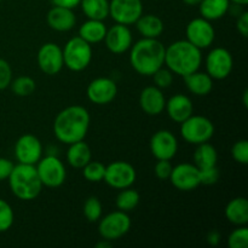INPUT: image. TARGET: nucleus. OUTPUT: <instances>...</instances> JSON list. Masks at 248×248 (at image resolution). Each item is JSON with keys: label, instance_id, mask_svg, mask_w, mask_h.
Returning <instances> with one entry per match:
<instances>
[{"label": "nucleus", "instance_id": "nucleus-1", "mask_svg": "<svg viewBox=\"0 0 248 248\" xmlns=\"http://www.w3.org/2000/svg\"><path fill=\"white\" fill-rule=\"evenodd\" d=\"M90 113L82 106H70L61 110L53 121V133L64 144L84 140L90 128Z\"/></svg>", "mask_w": 248, "mask_h": 248}, {"label": "nucleus", "instance_id": "nucleus-2", "mask_svg": "<svg viewBox=\"0 0 248 248\" xmlns=\"http://www.w3.org/2000/svg\"><path fill=\"white\" fill-rule=\"evenodd\" d=\"M166 47L159 39L143 38L131 46V67L143 77H152L165 64Z\"/></svg>", "mask_w": 248, "mask_h": 248}, {"label": "nucleus", "instance_id": "nucleus-3", "mask_svg": "<svg viewBox=\"0 0 248 248\" xmlns=\"http://www.w3.org/2000/svg\"><path fill=\"white\" fill-rule=\"evenodd\" d=\"M201 63V50L186 39L174 41L165 50V64L173 74L186 77L200 69Z\"/></svg>", "mask_w": 248, "mask_h": 248}, {"label": "nucleus", "instance_id": "nucleus-4", "mask_svg": "<svg viewBox=\"0 0 248 248\" xmlns=\"http://www.w3.org/2000/svg\"><path fill=\"white\" fill-rule=\"evenodd\" d=\"M7 181L12 194L23 201L34 200L38 198L43 189L35 165H15Z\"/></svg>", "mask_w": 248, "mask_h": 248}, {"label": "nucleus", "instance_id": "nucleus-5", "mask_svg": "<svg viewBox=\"0 0 248 248\" xmlns=\"http://www.w3.org/2000/svg\"><path fill=\"white\" fill-rule=\"evenodd\" d=\"M63 62L72 72L86 69L92 61V45L79 35L69 39L62 48Z\"/></svg>", "mask_w": 248, "mask_h": 248}, {"label": "nucleus", "instance_id": "nucleus-6", "mask_svg": "<svg viewBox=\"0 0 248 248\" xmlns=\"http://www.w3.org/2000/svg\"><path fill=\"white\" fill-rule=\"evenodd\" d=\"M181 135L186 142L199 145L210 142L215 135V125L202 115H191L181 124Z\"/></svg>", "mask_w": 248, "mask_h": 248}, {"label": "nucleus", "instance_id": "nucleus-7", "mask_svg": "<svg viewBox=\"0 0 248 248\" xmlns=\"http://www.w3.org/2000/svg\"><path fill=\"white\" fill-rule=\"evenodd\" d=\"M36 172L43 186L58 188L62 186L67 177L64 164L57 157V155L48 154L41 157L35 165Z\"/></svg>", "mask_w": 248, "mask_h": 248}, {"label": "nucleus", "instance_id": "nucleus-8", "mask_svg": "<svg viewBox=\"0 0 248 248\" xmlns=\"http://www.w3.org/2000/svg\"><path fill=\"white\" fill-rule=\"evenodd\" d=\"M131 229L130 216L118 210L101 218L98 224V232L102 239L115 241L125 236Z\"/></svg>", "mask_w": 248, "mask_h": 248}, {"label": "nucleus", "instance_id": "nucleus-9", "mask_svg": "<svg viewBox=\"0 0 248 248\" xmlns=\"http://www.w3.org/2000/svg\"><path fill=\"white\" fill-rule=\"evenodd\" d=\"M206 73L213 80H224L232 74L234 58L229 50L224 47H215L206 57Z\"/></svg>", "mask_w": 248, "mask_h": 248}, {"label": "nucleus", "instance_id": "nucleus-10", "mask_svg": "<svg viewBox=\"0 0 248 248\" xmlns=\"http://www.w3.org/2000/svg\"><path fill=\"white\" fill-rule=\"evenodd\" d=\"M137 178L135 167L127 161H114L106 166L103 181L114 189H125L133 186Z\"/></svg>", "mask_w": 248, "mask_h": 248}, {"label": "nucleus", "instance_id": "nucleus-11", "mask_svg": "<svg viewBox=\"0 0 248 248\" xmlns=\"http://www.w3.org/2000/svg\"><path fill=\"white\" fill-rule=\"evenodd\" d=\"M143 15L142 0H110L109 16L115 23L131 26Z\"/></svg>", "mask_w": 248, "mask_h": 248}, {"label": "nucleus", "instance_id": "nucleus-12", "mask_svg": "<svg viewBox=\"0 0 248 248\" xmlns=\"http://www.w3.org/2000/svg\"><path fill=\"white\" fill-rule=\"evenodd\" d=\"M186 36L189 43L200 50L210 47L216 38V31L212 23L203 17L191 19L186 28Z\"/></svg>", "mask_w": 248, "mask_h": 248}, {"label": "nucleus", "instance_id": "nucleus-13", "mask_svg": "<svg viewBox=\"0 0 248 248\" xmlns=\"http://www.w3.org/2000/svg\"><path fill=\"white\" fill-rule=\"evenodd\" d=\"M36 61L41 72L46 75L58 74L64 67L62 48L55 43H46L39 48Z\"/></svg>", "mask_w": 248, "mask_h": 248}, {"label": "nucleus", "instance_id": "nucleus-14", "mask_svg": "<svg viewBox=\"0 0 248 248\" xmlns=\"http://www.w3.org/2000/svg\"><path fill=\"white\" fill-rule=\"evenodd\" d=\"M15 156L18 164L36 165L43 157V144L34 135L21 136L15 144Z\"/></svg>", "mask_w": 248, "mask_h": 248}, {"label": "nucleus", "instance_id": "nucleus-15", "mask_svg": "<svg viewBox=\"0 0 248 248\" xmlns=\"http://www.w3.org/2000/svg\"><path fill=\"white\" fill-rule=\"evenodd\" d=\"M149 147L156 160H172L178 152V140L171 131L160 130L152 136Z\"/></svg>", "mask_w": 248, "mask_h": 248}, {"label": "nucleus", "instance_id": "nucleus-16", "mask_svg": "<svg viewBox=\"0 0 248 248\" xmlns=\"http://www.w3.org/2000/svg\"><path fill=\"white\" fill-rule=\"evenodd\" d=\"M172 186L181 191L195 190L200 186V176L199 169L193 164L183 162L172 169L170 176Z\"/></svg>", "mask_w": 248, "mask_h": 248}, {"label": "nucleus", "instance_id": "nucleus-17", "mask_svg": "<svg viewBox=\"0 0 248 248\" xmlns=\"http://www.w3.org/2000/svg\"><path fill=\"white\" fill-rule=\"evenodd\" d=\"M87 98L97 106H106L111 103L118 94L115 81L109 78H97L92 80L86 90Z\"/></svg>", "mask_w": 248, "mask_h": 248}, {"label": "nucleus", "instance_id": "nucleus-18", "mask_svg": "<svg viewBox=\"0 0 248 248\" xmlns=\"http://www.w3.org/2000/svg\"><path fill=\"white\" fill-rule=\"evenodd\" d=\"M132 41L133 36L128 26L115 23L111 28L107 29L104 43H106L107 48L115 55H121L130 50Z\"/></svg>", "mask_w": 248, "mask_h": 248}, {"label": "nucleus", "instance_id": "nucleus-19", "mask_svg": "<svg viewBox=\"0 0 248 248\" xmlns=\"http://www.w3.org/2000/svg\"><path fill=\"white\" fill-rule=\"evenodd\" d=\"M165 109L167 115L172 121L177 124H182L184 120L193 115L194 106L191 99L186 94H174L171 98L167 99L165 104Z\"/></svg>", "mask_w": 248, "mask_h": 248}, {"label": "nucleus", "instance_id": "nucleus-20", "mask_svg": "<svg viewBox=\"0 0 248 248\" xmlns=\"http://www.w3.org/2000/svg\"><path fill=\"white\" fill-rule=\"evenodd\" d=\"M166 98L161 89L154 86H148L140 92V106L145 114L150 116L160 115L165 110Z\"/></svg>", "mask_w": 248, "mask_h": 248}, {"label": "nucleus", "instance_id": "nucleus-21", "mask_svg": "<svg viewBox=\"0 0 248 248\" xmlns=\"http://www.w3.org/2000/svg\"><path fill=\"white\" fill-rule=\"evenodd\" d=\"M46 19L50 28L56 31H69L77 24V16L73 12V9L67 7L53 6L48 11Z\"/></svg>", "mask_w": 248, "mask_h": 248}, {"label": "nucleus", "instance_id": "nucleus-22", "mask_svg": "<svg viewBox=\"0 0 248 248\" xmlns=\"http://www.w3.org/2000/svg\"><path fill=\"white\" fill-rule=\"evenodd\" d=\"M225 218L232 224L241 227L248 223V200L246 198H235L228 202L224 210Z\"/></svg>", "mask_w": 248, "mask_h": 248}, {"label": "nucleus", "instance_id": "nucleus-23", "mask_svg": "<svg viewBox=\"0 0 248 248\" xmlns=\"http://www.w3.org/2000/svg\"><path fill=\"white\" fill-rule=\"evenodd\" d=\"M184 82L189 91L195 96H207L213 89V79L205 72H196L184 77Z\"/></svg>", "mask_w": 248, "mask_h": 248}, {"label": "nucleus", "instance_id": "nucleus-24", "mask_svg": "<svg viewBox=\"0 0 248 248\" xmlns=\"http://www.w3.org/2000/svg\"><path fill=\"white\" fill-rule=\"evenodd\" d=\"M135 24L143 38L157 39L164 31V22L156 15H142Z\"/></svg>", "mask_w": 248, "mask_h": 248}, {"label": "nucleus", "instance_id": "nucleus-25", "mask_svg": "<svg viewBox=\"0 0 248 248\" xmlns=\"http://www.w3.org/2000/svg\"><path fill=\"white\" fill-rule=\"evenodd\" d=\"M107 27L103 21L99 19H87L86 22L80 26L79 28V36L84 39L85 41L93 45V44H98L104 40L107 34Z\"/></svg>", "mask_w": 248, "mask_h": 248}, {"label": "nucleus", "instance_id": "nucleus-26", "mask_svg": "<svg viewBox=\"0 0 248 248\" xmlns=\"http://www.w3.org/2000/svg\"><path fill=\"white\" fill-rule=\"evenodd\" d=\"M92 160V153L89 144L84 140H79L69 144L67 150V161L74 169H82Z\"/></svg>", "mask_w": 248, "mask_h": 248}, {"label": "nucleus", "instance_id": "nucleus-27", "mask_svg": "<svg viewBox=\"0 0 248 248\" xmlns=\"http://www.w3.org/2000/svg\"><path fill=\"white\" fill-rule=\"evenodd\" d=\"M201 17L208 21H217L224 17L230 10L229 0H201L200 4Z\"/></svg>", "mask_w": 248, "mask_h": 248}, {"label": "nucleus", "instance_id": "nucleus-28", "mask_svg": "<svg viewBox=\"0 0 248 248\" xmlns=\"http://www.w3.org/2000/svg\"><path fill=\"white\" fill-rule=\"evenodd\" d=\"M194 161L198 169H206V167L217 166L218 153L216 148L208 142L201 143L198 145L194 153Z\"/></svg>", "mask_w": 248, "mask_h": 248}, {"label": "nucleus", "instance_id": "nucleus-29", "mask_svg": "<svg viewBox=\"0 0 248 248\" xmlns=\"http://www.w3.org/2000/svg\"><path fill=\"white\" fill-rule=\"evenodd\" d=\"M80 6L84 15L89 19L104 21L109 16L108 0H81Z\"/></svg>", "mask_w": 248, "mask_h": 248}, {"label": "nucleus", "instance_id": "nucleus-30", "mask_svg": "<svg viewBox=\"0 0 248 248\" xmlns=\"http://www.w3.org/2000/svg\"><path fill=\"white\" fill-rule=\"evenodd\" d=\"M140 193L130 186V188L121 189V191L118 194V196H116L115 203L118 210L128 213L137 207L138 203H140Z\"/></svg>", "mask_w": 248, "mask_h": 248}, {"label": "nucleus", "instance_id": "nucleus-31", "mask_svg": "<svg viewBox=\"0 0 248 248\" xmlns=\"http://www.w3.org/2000/svg\"><path fill=\"white\" fill-rule=\"evenodd\" d=\"M10 86H11L12 92H14L16 96L27 97L31 96V94L35 91L36 85L33 78L23 75V77H18L15 80H12Z\"/></svg>", "mask_w": 248, "mask_h": 248}, {"label": "nucleus", "instance_id": "nucleus-32", "mask_svg": "<svg viewBox=\"0 0 248 248\" xmlns=\"http://www.w3.org/2000/svg\"><path fill=\"white\" fill-rule=\"evenodd\" d=\"M85 218L89 220L90 223L98 222L102 218V212H103V207H102V202L96 196H90L84 203V208H82Z\"/></svg>", "mask_w": 248, "mask_h": 248}, {"label": "nucleus", "instance_id": "nucleus-33", "mask_svg": "<svg viewBox=\"0 0 248 248\" xmlns=\"http://www.w3.org/2000/svg\"><path fill=\"white\" fill-rule=\"evenodd\" d=\"M106 173V165H103L99 161H90L89 164L82 167V174L85 179L91 183H98L102 182Z\"/></svg>", "mask_w": 248, "mask_h": 248}, {"label": "nucleus", "instance_id": "nucleus-34", "mask_svg": "<svg viewBox=\"0 0 248 248\" xmlns=\"http://www.w3.org/2000/svg\"><path fill=\"white\" fill-rule=\"evenodd\" d=\"M15 213L10 203L0 199V232H5L14 225Z\"/></svg>", "mask_w": 248, "mask_h": 248}, {"label": "nucleus", "instance_id": "nucleus-35", "mask_svg": "<svg viewBox=\"0 0 248 248\" xmlns=\"http://www.w3.org/2000/svg\"><path fill=\"white\" fill-rule=\"evenodd\" d=\"M228 245L230 248H247L248 247V229L241 225L228 237Z\"/></svg>", "mask_w": 248, "mask_h": 248}, {"label": "nucleus", "instance_id": "nucleus-36", "mask_svg": "<svg viewBox=\"0 0 248 248\" xmlns=\"http://www.w3.org/2000/svg\"><path fill=\"white\" fill-rule=\"evenodd\" d=\"M153 80H154L155 86L159 89H167L173 82V73L169 69V68L161 67L157 69L154 74L152 75Z\"/></svg>", "mask_w": 248, "mask_h": 248}, {"label": "nucleus", "instance_id": "nucleus-37", "mask_svg": "<svg viewBox=\"0 0 248 248\" xmlns=\"http://www.w3.org/2000/svg\"><path fill=\"white\" fill-rule=\"evenodd\" d=\"M232 156L237 164H248V142L246 140H240L232 145Z\"/></svg>", "mask_w": 248, "mask_h": 248}, {"label": "nucleus", "instance_id": "nucleus-38", "mask_svg": "<svg viewBox=\"0 0 248 248\" xmlns=\"http://www.w3.org/2000/svg\"><path fill=\"white\" fill-rule=\"evenodd\" d=\"M199 176H200V184L213 186L219 181L220 172L217 166L206 167V169H199Z\"/></svg>", "mask_w": 248, "mask_h": 248}, {"label": "nucleus", "instance_id": "nucleus-39", "mask_svg": "<svg viewBox=\"0 0 248 248\" xmlns=\"http://www.w3.org/2000/svg\"><path fill=\"white\" fill-rule=\"evenodd\" d=\"M12 81V69L9 62L0 58V91L7 89Z\"/></svg>", "mask_w": 248, "mask_h": 248}, {"label": "nucleus", "instance_id": "nucleus-40", "mask_svg": "<svg viewBox=\"0 0 248 248\" xmlns=\"http://www.w3.org/2000/svg\"><path fill=\"white\" fill-rule=\"evenodd\" d=\"M173 166L171 164V160H157L156 165L154 167L155 176L161 181L169 179L171 176V172Z\"/></svg>", "mask_w": 248, "mask_h": 248}, {"label": "nucleus", "instance_id": "nucleus-41", "mask_svg": "<svg viewBox=\"0 0 248 248\" xmlns=\"http://www.w3.org/2000/svg\"><path fill=\"white\" fill-rule=\"evenodd\" d=\"M14 162L6 157H0V182L9 179L14 169Z\"/></svg>", "mask_w": 248, "mask_h": 248}, {"label": "nucleus", "instance_id": "nucleus-42", "mask_svg": "<svg viewBox=\"0 0 248 248\" xmlns=\"http://www.w3.org/2000/svg\"><path fill=\"white\" fill-rule=\"evenodd\" d=\"M236 28L239 33L241 34L244 38L248 36V12L244 11L239 15L236 21Z\"/></svg>", "mask_w": 248, "mask_h": 248}, {"label": "nucleus", "instance_id": "nucleus-43", "mask_svg": "<svg viewBox=\"0 0 248 248\" xmlns=\"http://www.w3.org/2000/svg\"><path fill=\"white\" fill-rule=\"evenodd\" d=\"M81 0H51L53 6L67 7V9H74L78 5H80Z\"/></svg>", "mask_w": 248, "mask_h": 248}, {"label": "nucleus", "instance_id": "nucleus-44", "mask_svg": "<svg viewBox=\"0 0 248 248\" xmlns=\"http://www.w3.org/2000/svg\"><path fill=\"white\" fill-rule=\"evenodd\" d=\"M220 239H222L220 232H217V230H212V232H210L207 234V242L211 246H217V245H219Z\"/></svg>", "mask_w": 248, "mask_h": 248}, {"label": "nucleus", "instance_id": "nucleus-45", "mask_svg": "<svg viewBox=\"0 0 248 248\" xmlns=\"http://www.w3.org/2000/svg\"><path fill=\"white\" fill-rule=\"evenodd\" d=\"M111 246V241H109V240H106V239H102L101 241L97 242L96 247L97 248H109Z\"/></svg>", "mask_w": 248, "mask_h": 248}, {"label": "nucleus", "instance_id": "nucleus-46", "mask_svg": "<svg viewBox=\"0 0 248 248\" xmlns=\"http://www.w3.org/2000/svg\"><path fill=\"white\" fill-rule=\"evenodd\" d=\"M230 4L240 5V6H246L248 4V0H229Z\"/></svg>", "mask_w": 248, "mask_h": 248}, {"label": "nucleus", "instance_id": "nucleus-47", "mask_svg": "<svg viewBox=\"0 0 248 248\" xmlns=\"http://www.w3.org/2000/svg\"><path fill=\"white\" fill-rule=\"evenodd\" d=\"M201 0H183L184 4L189 5V6H198L200 4Z\"/></svg>", "mask_w": 248, "mask_h": 248}, {"label": "nucleus", "instance_id": "nucleus-48", "mask_svg": "<svg viewBox=\"0 0 248 248\" xmlns=\"http://www.w3.org/2000/svg\"><path fill=\"white\" fill-rule=\"evenodd\" d=\"M247 97H248V91L247 90H245V92H244V106L246 107H248V99H247Z\"/></svg>", "mask_w": 248, "mask_h": 248}, {"label": "nucleus", "instance_id": "nucleus-49", "mask_svg": "<svg viewBox=\"0 0 248 248\" xmlns=\"http://www.w3.org/2000/svg\"><path fill=\"white\" fill-rule=\"evenodd\" d=\"M2 1V0H0V2H1Z\"/></svg>", "mask_w": 248, "mask_h": 248}]
</instances>
